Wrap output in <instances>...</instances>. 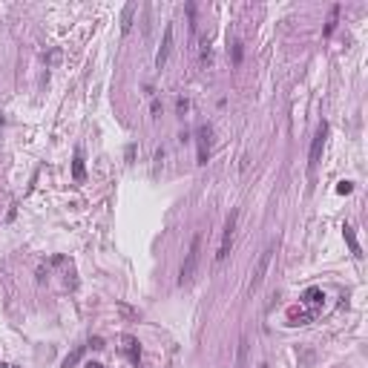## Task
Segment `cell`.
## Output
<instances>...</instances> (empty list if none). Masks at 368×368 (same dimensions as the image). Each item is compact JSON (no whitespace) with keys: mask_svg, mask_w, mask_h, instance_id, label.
<instances>
[{"mask_svg":"<svg viewBox=\"0 0 368 368\" xmlns=\"http://www.w3.org/2000/svg\"><path fill=\"white\" fill-rule=\"evenodd\" d=\"M236 222H239V210H230L225 222V230H222V244H219V253H216V262L222 265L230 253V244H233V233H236Z\"/></svg>","mask_w":368,"mask_h":368,"instance_id":"3957f363","label":"cell"},{"mask_svg":"<svg viewBox=\"0 0 368 368\" xmlns=\"http://www.w3.org/2000/svg\"><path fill=\"white\" fill-rule=\"evenodd\" d=\"M351 190H354V184H351V181H340V184H337V193H340V196H348Z\"/></svg>","mask_w":368,"mask_h":368,"instance_id":"9a60e30c","label":"cell"},{"mask_svg":"<svg viewBox=\"0 0 368 368\" xmlns=\"http://www.w3.org/2000/svg\"><path fill=\"white\" fill-rule=\"evenodd\" d=\"M248 345H251V342H248V334H242V337H239V348H236V368H251L248 365Z\"/></svg>","mask_w":368,"mask_h":368,"instance_id":"52a82bcc","label":"cell"},{"mask_svg":"<svg viewBox=\"0 0 368 368\" xmlns=\"http://www.w3.org/2000/svg\"><path fill=\"white\" fill-rule=\"evenodd\" d=\"M342 236H345V244H348V251L354 253V256H359V242H357V236H354V227L345 225V227H342Z\"/></svg>","mask_w":368,"mask_h":368,"instance_id":"9c48e42d","label":"cell"},{"mask_svg":"<svg viewBox=\"0 0 368 368\" xmlns=\"http://www.w3.org/2000/svg\"><path fill=\"white\" fill-rule=\"evenodd\" d=\"M124 351L130 354V359H133V362H138V359H141V348H138V342H135L133 337H124Z\"/></svg>","mask_w":368,"mask_h":368,"instance_id":"30bf717a","label":"cell"},{"mask_svg":"<svg viewBox=\"0 0 368 368\" xmlns=\"http://www.w3.org/2000/svg\"><path fill=\"white\" fill-rule=\"evenodd\" d=\"M337 18H340V6H331V15H328V23H325V35H331V32H334Z\"/></svg>","mask_w":368,"mask_h":368,"instance_id":"4fadbf2b","label":"cell"},{"mask_svg":"<svg viewBox=\"0 0 368 368\" xmlns=\"http://www.w3.org/2000/svg\"><path fill=\"white\" fill-rule=\"evenodd\" d=\"M0 368H9V365H0Z\"/></svg>","mask_w":368,"mask_h":368,"instance_id":"d6986e66","label":"cell"},{"mask_svg":"<svg viewBox=\"0 0 368 368\" xmlns=\"http://www.w3.org/2000/svg\"><path fill=\"white\" fill-rule=\"evenodd\" d=\"M81 357H84V348H78L75 354H69V357L63 359V368H72V365H75V362H78Z\"/></svg>","mask_w":368,"mask_h":368,"instance_id":"5bb4252c","label":"cell"},{"mask_svg":"<svg viewBox=\"0 0 368 368\" xmlns=\"http://www.w3.org/2000/svg\"><path fill=\"white\" fill-rule=\"evenodd\" d=\"M239 61H242V46L233 44V63H239Z\"/></svg>","mask_w":368,"mask_h":368,"instance_id":"2e32d148","label":"cell"},{"mask_svg":"<svg viewBox=\"0 0 368 368\" xmlns=\"http://www.w3.org/2000/svg\"><path fill=\"white\" fill-rule=\"evenodd\" d=\"M201 242H205V236L196 233L193 236V242H190V251L187 256H184V265H181L179 270V285H190L193 282V276H196V268H198V259H201Z\"/></svg>","mask_w":368,"mask_h":368,"instance_id":"6da1fadb","label":"cell"},{"mask_svg":"<svg viewBox=\"0 0 368 368\" xmlns=\"http://www.w3.org/2000/svg\"><path fill=\"white\" fill-rule=\"evenodd\" d=\"M210 135H213L210 127H201V130H198V164H207V155H210Z\"/></svg>","mask_w":368,"mask_h":368,"instance_id":"8992f818","label":"cell"},{"mask_svg":"<svg viewBox=\"0 0 368 368\" xmlns=\"http://www.w3.org/2000/svg\"><path fill=\"white\" fill-rule=\"evenodd\" d=\"M87 368H101V365H98V362H90V365H87Z\"/></svg>","mask_w":368,"mask_h":368,"instance_id":"e0dca14e","label":"cell"},{"mask_svg":"<svg viewBox=\"0 0 368 368\" xmlns=\"http://www.w3.org/2000/svg\"><path fill=\"white\" fill-rule=\"evenodd\" d=\"M170 49H173V23H167L164 40H161V46H158V55H155V66H158V69H164V63L170 58Z\"/></svg>","mask_w":368,"mask_h":368,"instance_id":"5b68a950","label":"cell"},{"mask_svg":"<svg viewBox=\"0 0 368 368\" xmlns=\"http://www.w3.org/2000/svg\"><path fill=\"white\" fill-rule=\"evenodd\" d=\"M273 253H276V244L270 242L265 251L259 253V259H256V265H253V273H251V285H248V291H259L262 288V282H265V273H268V268H270V259H273Z\"/></svg>","mask_w":368,"mask_h":368,"instance_id":"7a4b0ae2","label":"cell"},{"mask_svg":"<svg viewBox=\"0 0 368 368\" xmlns=\"http://www.w3.org/2000/svg\"><path fill=\"white\" fill-rule=\"evenodd\" d=\"M259 368H268V365H265V362H262V365H259Z\"/></svg>","mask_w":368,"mask_h":368,"instance_id":"ac0fdd59","label":"cell"},{"mask_svg":"<svg viewBox=\"0 0 368 368\" xmlns=\"http://www.w3.org/2000/svg\"><path fill=\"white\" fill-rule=\"evenodd\" d=\"M72 179L84 181V153H81V150L75 153V161H72Z\"/></svg>","mask_w":368,"mask_h":368,"instance_id":"8fae6325","label":"cell"},{"mask_svg":"<svg viewBox=\"0 0 368 368\" xmlns=\"http://www.w3.org/2000/svg\"><path fill=\"white\" fill-rule=\"evenodd\" d=\"M325 135H328V124H319V130H316L314 141H311V153H308V167L314 170L316 164H319V155H322V147H325Z\"/></svg>","mask_w":368,"mask_h":368,"instance_id":"277c9868","label":"cell"},{"mask_svg":"<svg viewBox=\"0 0 368 368\" xmlns=\"http://www.w3.org/2000/svg\"><path fill=\"white\" fill-rule=\"evenodd\" d=\"M133 15H135V3H127L124 6V18H121V32H130V26H133Z\"/></svg>","mask_w":368,"mask_h":368,"instance_id":"7c38bea8","label":"cell"},{"mask_svg":"<svg viewBox=\"0 0 368 368\" xmlns=\"http://www.w3.org/2000/svg\"><path fill=\"white\" fill-rule=\"evenodd\" d=\"M322 291H319V288H308L305 294H302V302H305V305H311V308H316V305H322Z\"/></svg>","mask_w":368,"mask_h":368,"instance_id":"ba28073f","label":"cell"}]
</instances>
